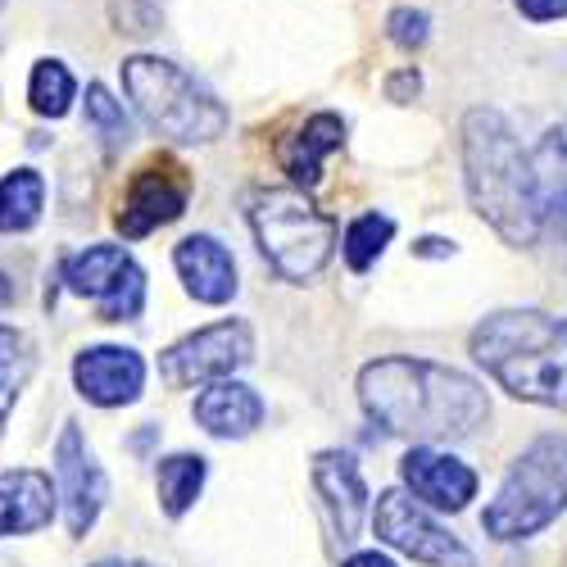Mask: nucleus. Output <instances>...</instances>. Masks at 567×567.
I'll list each match as a JSON object with an SVG mask.
<instances>
[{
	"label": "nucleus",
	"mask_w": 567,
	"mask_h": 567,
	"mask_svg": "<svg viewBox=\"0 0 567 567\" xmlns=\"http://www.w3.org/2000/svg\"><path fill=\"white\" fill-rule=\"evenodd\" d=\"M363 413L382 432L413 445L463 441L491 417L486 391L472 377L432 359H377L359 372Z\"/></svg>",
	"instance_id": "f257e3e1"
},
{
	"label": "nucleus",
	"mask_w": 567,
	"mask_h": 567,
	"mask_svg": "<svg viewBox=\"0 0 567 567\" xmlns=\"http://www.w3.org/2000/svg\"><path fill=\"white\" fill-rule=\"evenodd\" d=\"M463 168L477 214L508 246H532L540 236V192L523 141L499 110H472L463 118Z\"/></svg>",
	"instance_id": "f03ea898"
},
{
	"label": "nucleus",
	"mask_w": 567,
	"mask_h": 567,
	"mask_svg": "<svg viewBox=\"0 0 567 567\" xmlns=\"http://www.w3.org/2000/svg\"><path fill=\"white\" fill-rule=\"evenodd\" d=\"M472 359L513 400L567 413V318L540 309L491 313L472 332Z\"/></svg>",
	"instance_id": "7ed1b4c3"
},
{
	"label": "nucleus",
	"mask_w": 567,
	"mask_h": 567,
	"mask_svg": "<svg viewBox=\"0 0 567 567\" xmlns=\"http://www.w3.org/2000/svg\"><path fill=\"white\" fill-rule=\"evenodd\" d=\"M118 73H123V91L132 96L136 114L159 136L177 141V146H205V141L223 136L227 110L173 60L132 55V60H123Z\"/></svg>",
	"instance_id": "20e7f679"
},
{
	"label": "nucleus",
	"mask_w": 567,
	"mask_h": 567,
	"mask_svg": "<svg viewBox=\"0 0 567 567\" xmlns=\"http://www.w3.org/2000/svg\"><path fill=\"white\" fill-rule=\"evenodd\" d=\"M567 508V436H540L508 467L482 527L495 540H527Z\"/></svg>",
	"instance_id": "39448f33"
},
{
	"label": "nucleus",
	"mask_w": 567,
	"mask_h": 567,
	"mask_svg": "<svg viewBox=\"0 0 567 567\" xmlns=\"http://www.w3.org/2000/svg\"><path fill=\"white\" fill-rule=\"evenodd\" d=\"M259 250L272 264L277 277L287 281H309L327 268L337 246V223L322 209H313V200L305 192H264L255 196L250 209Z\"/></svg>",
	"instance_id": "423d86ee"
},
{
	"label": "nucleus",
	"mask_w": 567,
	"mask_h": 567,
	"mask_svg": "<svg viewBox=\"0 0 567 567\" xmlns=\"http://www.w3.org/2000/svg\"><path fill=\"white\" fill-rule=\"evenodd\" d=\"M60 281L73 296L96 300L101 322H132L146 309V272L123 246H86L82 255L64 259Z\"/></svg>",
	"instance_id": "0eeeda50"
},
{
	"label": "nucleus",
	"mask_w": 567,
	"mask_h": 567,
	"mask_svg": "<svg viewBox=\"0 0 567 567\" xmlns=\"http://www.w3.org/2000/svg\"><path fill=\"white\" fill-rule=\"evenodd\" d=\"M255 359V341H250V327L246 322H214V327H200V332L182 337L177 346H168L159 354V372L173 391H186V386H209L218 377H231L236 368H246Z\"/></svg>",
	"instance_id": "6e6552de"
},
{
	"label": "nucleus",
	"mask_w": 567,
	"mask_h": 567,
	"mask_svg": "<svg viewBox=\"0 0 567 567\" xmlns=\"http://www.w3.org/2000/svg\"><path fill=\"white\" fill-rule=\"evenodd\" d=\"M372 527L391 549L409 554L413 563H427V567H477L472 549L450 536L436 517L422 508L417 499H409L404 491H386L377 499V513H372Z\"/></svg>",
	"instance_id": "1a4fd4ad"
},
{
	"label": "nucleus",
	"mask_w": 567,
	"mask_h": 567,
	"mask_svg": "<svg viewBox=\"0 0 567 567\" xmlns=\"http://www.w3.org/2000/svg\"><path fill=\"white\" fill-rule=\"evenodd\" d=\"M186 200H192V173H186L173 155H155L132 173L114 223L127 241H141V236H151L155 227L182 218Z\"/></svg>",
	"instance_id": "9d476101"
},
{
	"label": "nucleus",
	"mask_w": 567,
	"mask_h": 567,
	"mask_svg": "<svg viewBox=\"0 0 567 567\" xmlns=\"http://www.w3.org/2000/svg\"><path fill=\"white\" fill-rule=\"evenodd\" d=\"M55 477H60V499H64L69 536L82 540L91 527H96L110 486H105V472H101L96 458H91V450H86V441H82V432L73 427V422H69V427L60 432V441H55Z\"/></svg>",
	"instance_id": "9b49d317"
},
{
	"label": "nucleus",
	"mask_w": 567,
	"mask_h": 567,
	"mask_svg": "<svg viewBox=\"0 0 567 567\" xmlns=\"http://www.w3.org/2000/svg\"><path fill=\"white\" fill-rule=\"evenodd\" d=\"M313 491L322 499V513H327V527L341 545L359 540L363 532V517H368V486H363V472L350 454L341 450H327L313 458Z\"/></svg>",
	"instance_id": "f8f14e48"
},
{
	"label": "nucleus",
	"mask_w": 567,
	"mask_h": 567,
	"mask_svg": "<svg viewBox=\"0 0 567 567\" xmlns=\"http://www.w3.org/2000/svg\"><path fill=\"white\" fill-rule=\"evenodd\" d=\"M73 382L82 400L101 409H123L146 386V359L127 346H91L73 359Z\"/></svg>",
	"instance_id": "ddd939ff"
},
{
	"label": "nucleus",
	"mask_w": 567,
	"mask_h": 567,
	"mask_svg": "<svg viewBox=\"0 0 567 567\" xmlns=\"http://www.w3.org/2000/svg\"><path fill=\"white\" fill-rule=\"evenodd\" d=\"M400 477L422 504H432L441 513H458L477 495V472L454 454H436L432 445H413L400 463Z\"/></svg>",
	"instance_id": "4468645a"
},
{
	"label": "nucleus",
	"mask_w": 567,
	"mask_h": 567,
	"mask_svg": "<svg viewBox=\"0 0 567 567\" xmlns=\"http://www.w3.org/2000/svg\"><path fill=\"white\" fill-rule=\"evenodd\" d=\"M173 264L186 281V291H192V300L227 305L236 296V259L227 255L223 241H214V236H205V231L186 236V241L173 250Z\"/></svg>",
	"instance_id": "2eb2a0df"
},
{
	"label": "nucleus",
	"mask_w": 567,
	"mask_h": 567,
	"mask_svg": "<svg viewBox=\"0 0 567 567\" xmlns=\"http://www.w3.org/2000/svg\"><path fill=\"white\" fill-rule=\"evenodd\" d=\"M55 486L37 467L0 472V536H32L55 517Z\"/></svg>",
	"instance_id": "dca6fc26"
},
{
	"label": "nucleus",
	"mask_w": 567,
	"mask_h": 567,
	"mask_svg": "<svg viewBox=\"0 0 567 567\" xmlns=\"http://www.w3.org/2000/svg\"><path fill=\"white\" fill-rule=\"evenodd\" d=\"M341 141H346V123L337 114H313L291 136L277 141V164L296 186L309 192V186H318V177H322V159L332 151H341Z\"/></svg>",
	"instance_id": "f3484780"
},
{
	"label": "nucleus",
	"mask_w": 567,
	"mask_h": 567,
	"mask_svg": "<svg viewBox=\"0 0 567 567\" xmlns=\"http://www.w3.org/2000/svg\"><path fill=\"white\" fill-rule=\"evenodd\" d=\"M196 422L209 432V436H250L259 422H264V400L241 386V382H231V377H218V382L200 386L196 395Z\"/></svg>",
	"instance_id": "a211bd4d"
},
{
	"label": "nucleus",
	"mask_w": 567,
	"mask_h": 567,
	"mask_svg": "<svg viewBox=\"0 0 567 567\" xmlns=\"http://www.w3.org/2000/svg\"><path fill=\"white\" fill-rule=\"evenodd\" d=\"M532 168H536V192H540V223L567 236V123L540 136Z\"/></svg>",
	"instance_id": "6ab92c4d"
},
{
	"label": "nucleus",
	"mask_w": 567,
	"mask_h": 567,
	"mask_svg": "<svg viewBox=\"0 0 567 567\" xmlns=\"http://www.w3.org/2000/svg\"><path fill=\"white\" fill-rule=\"evenodd\" d=\"M41 209H45V177L37 168H14L0 182V231L6 236L37 227Z\"/></svg>",
	"instance_id": "aec40b11"
},
{
	"label": "nucleus",
	"mask_w": 567,
	"mask_h": 567,
	"mask_svg": "<svg viewBox=\"0 0 567 567\" xmlns=\"http://www.w3.org/2000/svg\"><path fill=\"white\" fill-rule=\"evenodd\" d=\"M155 486H159L164 513H168V517H182L186 508L196 504V495H200V486H205V458H200V454H173V458H164Z\"/></svg>",
	"instance_id": "412c9836"
},
{
	"label": "nucleus",
	"mask_w": 567,
	"mask_h": 567,
	"mask_svg": "<svg viewBox=\"0 0 567 567\" xmlns=\"http://www.w3.org/2000/svg\"><path fill=\"white\" fill-rule=\"evenodd\" d=\"M32 377V341L14 327H0V432L10 422V409L19 400V391Z\"/></svg>",
	"instance_id": "4be33fe9"
},
{
	"label": "nucleus",
	"mask_w": 567,
	"mask_h": 567,
	"mask_svg": "<svg viewBox=\"0 0 567 567\" xmlns=\"http://www.w3.org/2000/svg\"><path fill=\"white\" fill-rule=\"evenodd\" d=\"M73 96H78V82H73V73H69L60 60H41V64L32 69L28 101H32V110H37L41 118H64L69 105H73Z\"/></svg>",
	"instance_id": "5701e85b"
},
{
	"label": "nucleus",
	"mask_w": 567,
	"mask_h": 567,
	"mask_svg": "<svg viewBox=\"0 0 567 567\" xmlns=\"http://www.w3.org/2000/svg\"><path fill=\"white\" fill-rule=\"evenodd\" d=\"M391 236H395V218H386V214H359L346 227V246H341L350 272H368L377 259H382V250L391 246Z\"/></svg>",
	"instance_id": "b1692460"
},
{
	"label": "nucleus",
	"mask_w": 567,
	"mask_h": 567,
	"mask_svg": "<svg viewBox=\"0 0 567 567\" xmlns=\"http://www.w3.org/2000/svg\"><path fill=\"white\" fill-rule=\"evenodd\" d=\"M86 132L101 136L110 151H118V146H127V141H132V123H127L123 105L110 96L101 82L86 86Z\"/></svg>",
	"instance_id": "393cba45"
},
{
	"label": "nucleus",
	"mask_w": 567,
	"mask_h": 567,
	"mask_svg": "<svg viewBox=\"0 0 567 567\" xmlns=\"http://www.w3.org/2000/svg\"><path fill=\"white\" fill-rule=\"evenodd\" d=\"M110 14L118 23V32H127V37H151L159 28V10L151 0H114Z\"/></svg>",
	"instance_id": "a878e982"
},
{
	"label": "nucleus",
	"mask_w": 567,
	"mask_h": 567,
	"mask_svg": "<svg viewBox=\"0 0 567 567\" xmlns=\"http://www.w3.org/2000/svg\"><path fill=\"white\" fill-rule=\"evenodd\" d=\"M386 28H391V41L395 45H404V51H422L427 45V37H432V19L422 14V10H395L391 19H386Z\"/></svg>",
	"instance_id": "bb28decb"
},
{
	"label": "nucleus",
	"mask_w": 567,
	"mask_h": 567,
	"mask_svg": "<svg viewBox=\"0 0 567 567\" xmlns=\"http://www.w3.org/2000/svg\"><path fill=\"white\" fill-rule=\"evenodd\" d=\"M517 10L532 23H554V19H567V0H517Z\"/></svg>",
	"instance_id": "cd10ccee"
},
{
	"label": "nucleus",
	"mask_w": 567,
	"mask_h": 567,
	"mask_svg": "<svg viewBox=\"0 0 567 567\" xmlns=\"http://www.w3.org/2000/svg\"><path fill=\"white\" fill-rule=\"evenodd\" d=\"M417 86H422V78H417L413 69H400V73L386 82V96L404 105V101H413V96H417Z\"/></svg>",
	"instance_id": "c85d7f7f"
},
{
	"label": "nucleus",
	"mask_w": 567,
	"mask_h": 567,
	"mask_svg": "<svg viewBox=\"0 0 567 567\" xmlns=\"http://www.w3.org/2000/svg\"><path fill=\"white\" fill-rule=\"evenodd\" d=\"M413 255H427V259H441V255H454L450 241H441V236H422V241L413 246Z\"/></svg>",
	"instance_id": "c756f323"
},
{
	"label": "nucleus",
	"mask_w": 567,
	"mask_h": 567,
	"mask_svg": "<svg viewBox=\"0 0 567 567\" xmlns=\"http://www.w3.org/2000/svg\"><path fill=\"white\" fill-rule=\"evenodd\" d=\"M341 567H395L386 554H377V549H363V554H354L350 563H341Z\"/></svg>",
	"instance_id": "7c9ffc66"
},
{
	"label": "nucleus",
	"mask_w": 567,
	"mask_h": 567,
	"mask_svg": "<svg viewBox=\"0 0 567 567\" xmlns=\"http://www.w3.org/2000/svg\"><path fill=\"white\" fill-rule=\"evenodd\" d=\"M10 305H14V281L0 272V309H10Z\"/></svg>",
	"instance_id": "2f4dec72"
},
{
	"label": "nucleus",
	"mask_w": 567,
	"mask_h": 567,
	"mask_svg": "<svg viewBox=\"0 0 567 567\" xmlns=\"http://www.w3.org/2000/svg\"><path fill=\"white\" fill-rule=\"evenodd\" d=\"M96 567H151V563H136V558H105V563H96Z\"/></svg>",
	"instance_id": "473e14b6"
},
{
	"label": "nucleus",
	"mask_w": 567,
	"mask_h": 567,
	"mask_svg": "<svg viewBox=\"0 0 567 567\" xmlns=\"http://www.w3.org/2000/svg\"><path fill=\"white\" fill-rule=\"evenodd\" d=\"M0 6H6V0H0Z\"/></svg>",
	"instance_id": "72a5a7b5"
}]
</instances>
